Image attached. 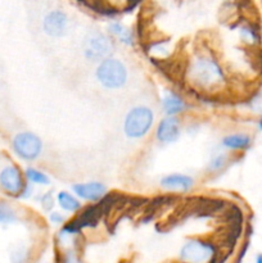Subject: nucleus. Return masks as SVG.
<instances>
[{
  "instance_id": "obj_1",
  "label": "nucleus",
  "mask_w": 262,
  "mask_h": 263,
  "mask_svg": "<svg viewBox=\"0 0 262 263\" xmlns=\"http://www.w3.org/2000/svg\"><path fill=\"white\" fill-rule=\"evenodd\" d=\"M184 80L193 90L204 95L218 94L229 85L228 71L222 62L207 49L197 50L188 59Z\"/></svg>"
},
{
  "instance_id": "obj_2",
  "label": "nucleus",
  "mask_w": 262,
  "mask_h": 263,
  "mask_svg": "<svg viewBox=\"0 0 262 263\" xmlns=\"http://www.w3.org/2000/svg\"><path fill=\"white\" fill-rule=\"evenodd\" d=\"M156 126V113L146 104H138L126 112L122 121L123 135L128 140H143Z\"/></svg>"
},
{
  "instance_id": "obj_3",
  "label": "nucleus",
  "mask_w": 262,
  "mask_h": 263,
  "mask_svg": "<svg viewBox=\"0 0 262 263\" xmlns=\"http://www.w3.org/2000/svg\"><path fill=\"white\" fill-rule=\"evenodd\" d=\"M95 80L105 90L116 91L121 90L128 82V68L125 62L110 55L98 63L95 68Z\"/></svg>"
},
{
  "instance_id": "obj_4",
  "label": "nucleus",
  "mask_w": 262,
  "mask_h": 263,
  "mask_svg": "<svg viewBox=\"0 0 262 263\" xmlns=\"http://www.w3.org/2000/svg\"><path fill=\"white\" fill-rule=\"evenodd\" d=\"M220 248L213 240L205 238H189L179 252L181 263H217Z\"/></svg>"
},
{
  "instance_id": "obj_5",
  "label": "nucleus",
  "mask_w": 262,
  "mask_h": 263,
  "mask_svg": "<svg viewBox=\"0 0 262 263\" xmlns=\"http://www.w3.org/2000/svg\"><path fill=\"white\" fill-rule=\"evenodd\" d=\"M10 151L20 161L33 163L43 154L44 141L33 131H18L10 140Z\"/></svg>"
},
{
  "instance_id": "obj_6",
  "label": "nucleus",
  "mask_w": 262,
  "mask_h": 263,
  "mask_svg": "<svg viewBox=\"0 0 262 263\" xmlns=\"http://www.w3.org/2000/svg\"><path fill=\"white\" fill-rule=\"evenodd\" d=\"M115 49V41L107 32L91 31L87 33L84 41V57L87 61L99 63L103 59L112 55Z\"/></svg>"
},
{
  "instance_id": "obj_7",
  "label": "nucleus",
  "mask_w": 262,
  "mask_h": 263,
  "mask_svg": "<svg viewBox=\"0 0 262 263\" xmlns=\"http://www.w3.org/2000/svg\"><path fill=\"white\" fill-rule=\"evenodd\" d=\"M27 185L25 174L21 166L9 162L0 170V192L8 198L20 199L23 189Z\"/></svg>"
},
{
  "instance_id": "obj_8",
  "label": "nucleus",
  "mask_w": 262,
  "mask_h": 263,
  "mask_svg": "<svg viewBox=\"0 0 262 263\" xmlns=\"http://www.w3.org/2000/svg\"><path fill=\"white\" fill-rule=\"evenodd\" d=\"M182 135V121L179 116H163L154 126V139L161 145H171Z\"/></svg>"
},
{
  "instance_id": "obj_9",
  "label": "nucleus",
  "mask_w": 262,
  "mask_h": 263,
  "mask_svg": "<svg viewBox=\"0 0 262 263\" xmlns=\"http://www.w3.org/2000/svg\"><path fill=\"white\" fill-rule=\"evenodd\" d=\"M71 190L82 200V202L95 204L100 203L108 195V186L102 181L91 180V181L74 182Z\"/></svg>"
},
{
  "instance_id": "obj_10",
  "label": "nucleus",
  "mask_w": 262,
  "mask_h": 263,
  "mask_svg": "<svg viewBox=\"0 0 262 263\" xmlns=\"http://www.w3.org/2000/svg\"><path fill=\"white\" fill-rule=\"evenodd\" d=\"M43 30L49 37L62 39L69 31V18L62 9H51L43 18Z\"/></svg>"
},
{
  "instance_id": "obj_11",
  "label": "nucleus",
  "mask_w": 262,
  "mask_h": 263,
  "mask_svg": "<svg viewBox=\"0 0 262 263\" xmlns=\"http://www.w3.org/2000/svg\"><path fill=\"white\" fill-rule=\"evenodd\" d=\"M195 179L192 175L182 172H171L159 179V187L172 194H185L195 186Z\"/></svg>"
},
{
  "instance_id": "obj_12",
  "label": "nucleus",
  "mask_w": 262,
  "mask_h": 263,
  "mask_svg": "<svg viewBox=\"0 0 262 263\" xmlns=\"http://www.w3.org/2000/svg\"><path fill=\"white\" fill-rule=\"evenodd\" d=\"M159 107H161L163 116H181L188 112L190 104L181 94L175 90H164L159 99Z\"/></svg>"
},
{
  "instance_id": "obj_13",
  "label": "nucleus",
  "mask_w": 262,
  "mask_h": 263,
  "mask_svg": "<svg viewBox=\"0 0 262 263\" xmlns=\"http://www.w3.org/2000/svg\"><path fill=\"white\" fill-rule=\"evenodd\" d=\"M107 33L113 39V41H117L121 45L127 48H134L136 45V36L134 30L121 21H109L107 25Z\"/></svg>"
},
{
  "instance_id": "obj_14",
  "label": "nucleus",
  "mask_w": 262,
  "mask_h": 263,
  "mask_svg": "<svg viewBox=\"0 0 262 263\" xmlns=\"http://www.w3.org/2000/svg\"><path fill=\"white\" fill-rule=\"evenodd\" d=\"M253 139L248 134L231 133L223 136L220 141V146L230 153H244L252 146Z\"/></svg>"
},
{
  "instance_id": "obj_15",
  "label": "nucleus",
  "mask_w": 262,
  "mask_h": 263,
  "mask_svg": "<svg viewBox=\"0 0 262 263\" xmlns=\"http://www.w3.org/2000/svg\"><path fill=\"white\" fill-rule=\"evenodd\" d=\"M55 204L66 215H77L82 211V200L69 190H59L55 193Z\"/></svg>"
},
{
  "instance_id": "obj_16",
  "label": "nucleus",
  "mask_w": 262,
  "mask_h": 263,
  "mask_svg": "<svg viewBox=\"0 0 262 263\" xmlns=\"http://www.w3.org/2000/svg\"><path fill=\"white\" fill-rule=\"evenodd\" d=\"M233 154L230 152L225 151L220 146L216 152H213L211 158L208 159L207 167H205V171L207 174L216 175L221 174L222 171H225L228 168L229 164L231 163V159H233Z\"/></svg>"
},
{
  "instance_id": "obj_17",
  "label": "nucleus",
  "mask_w": 262,
  "mask_h": 263,
  "mask_svg": "<svg viewBox=\"0 0 262 263\" xmlns=\"http://www.w3.org/2000/svg\"><path fill=\"white\" fill-rule=\"evenodd\" d=\"M238 33L240 40L247 46L256 49L261 44V27L254 22H246L239 26Z\"/></svg>"
},
{
  "instance_id": "obj_18",
  "label": "nucleus",
  "mask_w": 262,
  "mask_h": 263,
  "mask_svg": "<svg viewBox=\"0 0 262 263\" xmlns=\"http://www.w3.org/2000/svg\"><path fill=\"white\" fill-rule=\"evenodd\" d=\"M22 220L20 210L9 200L0 199V226L17 225Z\"/></svg>"
},
{
  "instance_id": "obj_19",
  "label": "nucleus",
  "mask_w": 262,
  "mask_h": 263,
  "mask_svg": "<svg viewBox=\"0 0 262 263\" xmlns=\"http://www.w3.org/2000/svg\"><path fill=\"white\" fill-rule=\"evenodd\" d=\"M23 174H25L26 181L28 184L33 185V186L39 187H46L51 184V179L45 171L38 168V167L33 166H27L23 170Z\"/></svg>"
},
{
  "instance_id": "obj_20",
  "label": "nucleus",
  "mask_w": 262,
  "mask_h": 263,
  "mask_svg": "<svg viewBox=\"0 0 262 263\" xmlns=\"http://www.w3.org/2000/svg\"><path fill=\"white\" fill-rule=\"evenodd\" d=\"M172 46L169 40H157L149 43V45L145 48V51L151 58L156 61H163L167 59L172 54Z\"/></svg>"
},
{
  "instance_id": "obj_21",
  "label": "nucleus",
  "mask_w": 262,
  "mask_h": 263,
  "mask_svg": "<svg viewBox=\"0 0 262 263\" xmlns=\"http://www.w3.org/2000/svg\"><path fill=\"white\" fill-rule=\"evenodd\" d=\"M36 198H38V202L40 204L41 210L45 213L51 212L55 208V194L53 192H44L39 194Z\"/></svg>"
},
{
  "instance_id": "obj_22",
  "label": "nucleus",
  "mask_w": 262,
  "mask_h": 263,
  "mask_svg": "<svg viewBox=\"0 0 262 263\" xmlns=\"http://www.w3.org/2000/svg\"><path fill=\"white\" fill-rule=\"evenodd\" d=\"M30 249L25 246L15 247L10 253V262L12 263H28L30 261Z\"/></svg>"
},
{
  "instance_id": "obj_23",
  "label": "nucleus",
  "mask_w": 262,
  "mask_h": 263,
  "mask_svg": "<svg viewBox=\"0 0 262 263\" xmlns=\"http://www.w3.org/2000/svg\"><path fill=\"white\" fill-rule=\"evenodd\" d=\"M48 221L53 226H58V228H61V226H63L64 223L68 221V217H67L66 213L62 212L61 210L59 211L53 210L51 212L48 213Z\"/></svg>"
},
{
  "instance_id": "obj_24",
  "label": "nucleus",
  "mask_w": 262,
  "mask_h": 263,
  "mask_svg": "<svg viewBox=\"0 0 262 263\" xmlns=\"http://www.w3.org/2000/svg\"><path fill=\"white\" fill-rule=\"evenodd\" d=\"M256 263H262V253H259L258 256L256 257Z\"/></svg>"
},
{
  "instance_id": "obj_25",
  "label": "nucleus",
  "mask_w": 262,
  "mask_h": 263,
  "mask_svg": "<svg viewBox=\"0 0 262 263\" xmlns=\"http://www.w3.org/2000/svg\"><path fill=\"white\" fill-rule=\"evenodd\" d=\"M258 128H259V131H262V116L259 117V120H258Z\"/></svg>"
}]
</instances>
